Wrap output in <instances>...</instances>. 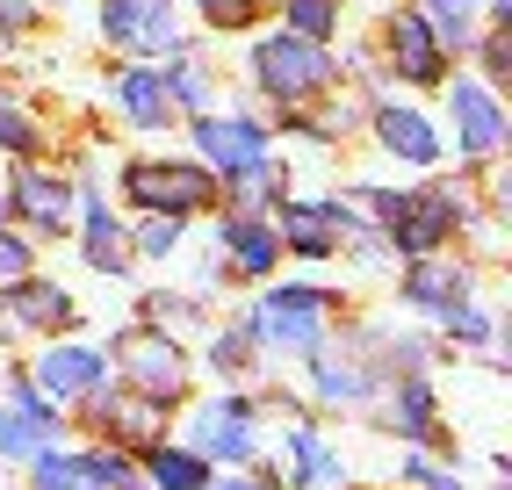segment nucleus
<instances>
[{
  "mask_svg": "<svg viewBox=\"0 0 512 490\" xmlns=\"http://www.w3.org/2000/svg\"><path fill=\"white\" fill-rule=\"evenodd\" d=\"M188 137H195V159L217 173V181L238 195V209H275L282 202V166H275V130L260 116H224V109H202V116H181Z\"/></svg>",
  "mask_w": 512,
  "mask_h": 490,
  "instance_id": "f257e3e1",
  "label": "nucleus"
},
{
  "mask_svg": "<svg viewBox=\"0 0 512 490\" xmlns=\"http://www.w3.org/2000/svg\"><path fill=\"white\" fill-rule=\"evenodd\" d=\"M354 209H368L375 231L390 238V253L419 260V253H448V238H462L476 224V209L462 202V188H347Z\"/></svg>",
  "mask_w": 512,
  "mask_h": 490,
  "instance_id": "f03ea898",
  "label": "nucleus"
},
{
  "mask_svg": "<svg viewBox=\"0 0 512 490\" xmlns=\"http://www.w3.org/2000/svg\"><path fill=\"white\" fill-rule=\"evenodd\" d=\"M246 80L260 101H275L289 116V109H311V101H325L339 87V58H332V44H311L296 29H260L246 51Z\"/></svg>",
  "mask_w": 512,
  "mask_h": 490,
  "instance_id": "7ed1b4c3",
  "label": "nucleus"
},
{
  "mask_svg": "<svg viewBox=\"0 0 512 490\" xmlns=\"http://www.w3.org/2000/svg\"><path fill=\"white\" fill-rule=\"evenodd\" d=\"M325 325H332V289H318V282H282L246 310V339L260 354H289V361L318 354Z\"/></svg>",
  "mask_w": 512,
  "mask_h": 490,
  "instance_id": "20e7f679",
  "label": "nucleus"
},
{
  "mask_svg": "<svg viewBox=\"0 0 512 490\" xmlns=\"http://www.w3.org/2000/svg\"><path fill=\"white\" fill-rule=\"evenodd\" d=\"M123 195L138 209H159V217H202V209H217L224 181L202 159H130Z\"/></svg>",
  "mask_w": 512,
  "mask_h": 490,
  "instance_id": "39448f33",
  "label": "nucleus"
},
{
  "mask_svg": "<svg viewBox=\"0 0 512 490\" xmlns=\"http://www.w3.org/2000/svg\"><path fill=\"white\" fill-rule=\"evenodd\" d=\"M94 29H101V44L123 51V58H166V51L188 44L181 0H101Z\"/></svg>",
  "mask_w": 512,
  "mask_h": 490,
  "instance_id": "423d86ee",
  "label": "nucleus"
},
{
  "mask_svg": "<svg viewBox=\"0 0 512 490\" xmlns=\"http://www.w3.org/2000/svg\"><path fill=\"white\" fill-rule=\"evenodd\" d=\"M116 375H123V390H138L152 404H181L188 397V354H181V339L166 325H130L116 339Z\"/></svg>",
  "mask_w": 512,
  "mask_h": 490,
  "instance_id": "0eeeda50",
  "label": "nucleus"
},
{
  "mask_svg": "<svg viewBox=\"0 0 512 490\" xmlns=\"http://www.w3.org/2000/svg\"><path fill=\"white\" fill-rule=\"evenodd\" d=\"M188 447L210 469H246L260 454V404L253 397H210L188 411Z\"/></svg>",
  "mask_w": 512,
  "mask_h": 490,
  "instance_id": "6e6552de",
  "label": "nucleus"
},
{
  "mask_svg": "<svg viewBox=\"0 0 512 490\" xmlns=\"http://www.w3.org/2000/svg\"><path fill=\"white\" fill-rule=\"evenodd\" d=\"M375 51H383V65L404 80V87H419V94H433L440 80L455 73V58H448V44L426 29V15L419 8H390L383 15V29H375Z\"/></svg>",
  "mask_w": 512,
  "mask_h": 490,
  "instance_id": "1a4fd4ad",
  "label": "nucleus"
},
{
  "mask_svg": "<svg viewBox=\"0 0 512 490\" xmlns=\"http://www.w3.org/2000/svg\"><path fill=\"white\" fill-rule=\"evenodd\" d=\"M80 418H87L94 440H109V447H123V454H145L152 440H166V404L123 390V382L87 390V397H80Z\"/></svg>",
  "mask_w": 512,
  "mask_h": 490,
  "instance_id": "9d476101",
  "label": "nucleus"
},
{
  "mask_svg": "<svg viewBox=\"0 0 512 490\" xmlns=\"http://www.w3.org/2000/svg\"><path fill=\"white\" fill-rule=\"evenodd\" d=\"M433 94L448 101V123H455V152L462 159H498L505 152V101H498V87H484L476 73H448Z\"/></svg>",
  "mask_w": 512,
  "mask_h": 490,
  "instance_id": "9b49d317",
  "label": "nucleus"
},
{
  "mask_svg": "<svg viewBox=\"0 0 512 490\" xmlns=\"http://www.w3.org/2000/svg\"><path fill=\"white\" fill-rule=\"evenodd\" d=\"M347 231H354V202H347V195L275 202V238H282V253H296V260H332Z\"/></svg>",
  "mask_w": 512,
  "mask_h": 490,
  "instance_id": "f8f14e48",
  "label": "nucleus"
},
{
  "mask_svg": "<svg viewBox=\"0 0 512 490\" xmlns=\"http://www.w3.org/2000/svg\"><path fill=\"white\" fill-rule=\"evenodd\" d=\"M0 325L29 332V339H58L80 325V303L58 282H44V274H15V282H0Z\"/></svg>",
  "mask_w": 512,
  "mask_h": 490,
  "instance_id": "ddd939ff",
  "label": "nucleus"
},
{
  "mask_svg": "<svg viewBox=\"0 0 512 490\" xmlns=\"http://www.w3.org/2000/svg\"><path fill=\"white\" fill-rule=\"evenodd\" d=\"M29 382L51 397V404H80L87 390H101L109 382V354L101 346H87V339H44V354H37V368H29Z\"/></svg>",
  "mask_w": 512,
  "mask_h": 490,
  "instance_id": "4468645a",
  "label": "nucleus"
},
{
  "mask_svg": "<svg viewBox=\"0 0 512 490\" xmlns=\"http://www.w3.org/2000/svg\"><path fill=\"white\" fill-rule=\"evenodd\" d=\"M0 195H8L15 224H22L29 238H65V224H73V181H65V173H44V166L22 159V173H15Z\"/></svg>",
  "mask_w": 512,
  "mask_h": 490,
  "instance_id": "2eb2a0df",
  "label": "nucleus"
},
{
  "mask_svg": "<svg viewBox=\"0 0 512 490\" xmlns=\"http://www.w3.org/2000/svg\"><path fill=\"white\" fill-rule=\"evenodd\" d=\"M217 274H246V282H267L282 267V238H275V217H253V209H231L217 224Z\"/></svg>",
  "mask_w": 512,
  "mask_h": 490,
  "instance_id": "dca6fc26",
  "label": "nucleus"
},
{
  "mask_svg": "<svg viewBox=\"0 0 512 490\" xmlns=\"http://www.w3.org/2000/svg\"><path fill=\"white\" fill-rule=\"evenodd\" d=\"M368 130H375V145H383L397 166H440V123L426 109H412V101H375L368 109Z\"/></svg>",
  "mask_w": 512,
  "mask_h": 490,
  "instance_id": "f3484780",
  "label": "nucleus"
},
{
  "mask_svg": "<svg viewBox=\"0 0 512 490\" xmlns=\"http://www.w3.org/2000/svg\"><path fill=\"white\" fill-rule=\"evenodd\" d=\"M73 209H80V260L94 274H123L130 267V224L109 209V195L73 181Z\"/></svg>",
  "mask_w": 512,
  "mask_h": 490,
  "instance_id": "a211bd4d",
  "label": "nucleus"
},
{
  "mask_svg": "<svg viewBox=\"0 0 512 490\" xmlns=\"http://www.w3.org/2000/svg\"><path fill=\"white\" fill-rule=\"evenodd\" d=\"M109 101H116V116L130 130H174L181 123L174 94H166V80H159V65H123V73L109 80Z\"/></svg>",
  "mask_w": 512,
  "mask_h": 490,
  "instance_id": "6ab92c4d",
  "label": "nucleus"
},
{
  "mask_svg": "<svg viewBox=\"0 0 512 490\" xmlns=\"http://www.w3.org/2000/svg\"><path fill=\"white\" fill-rule=\"evenodd\" d=\"M383 426H390L404 447H440V440H448V426H440V404H433V382H426V375H397V382H390Z\"/></svg>",
  "mask_w": 512,
  "mask_h": 490,
  "instance_id": "aec40b11",
  "label": "nucleus"
},
{
  "mask_svg": "<svg viewBox=\"0 0 512 490\" xmlns=\"http://www.w3.org/2000/svg\"><path fill=\"white\" fill-rule=\"evenodd\" d=\"M412 310H426V318H440V310H455L462 296H476V274L455 267L448 253H419L412 267H404V289H397Z\"/></svg>",
  "mask_w": 512,
  "mask_h": 490,
  "instance_id": "412c9836",
  "label": "nucleus"
},
{
  "mask_svg": "<svg viewBox=\"0 0 512 490\" xmlns=\"http://www.w3.org/2000/svg\"><path fill=\"white\" fill-rule=\"evenodd\" d=\"M303 361H311V397L318 404H368L375 390H383V382H375L368 375V361L361 354H347V346H318V354H303Z\"/></svg>",
  "mask_w": 512,
  "mask_h": 490,
  "instance_id": "4be33fe9",
  "label": "nucleus"
},
{
  "mask_svg": "<svg viewBox=\"0 0 512 490\" xmlns=\"http://www.w3.org/2000/svg\"><path fill=\"white\" fill-rule=\"evenodd\" d=\"M282 454H289V476H296L303 490H332L339 476H347V469H339V447H332L318 426H303V418L282 433Z\"/></svg>",
  "mask_w": 512,
  "mask_h": 490,
  "instance_id": "5701e85b",
  "label": "nucleus"
},
{
  "mask_svg": "<svg viewBox=\"0 0 512 490\" xmlns=\"http://www.w3.org/2000/svg\"><path fill=\"white\" fill-rule=\"evenodd\" d=\"M412 8L426 15L433 37L448 44V58H469V44L484 37V0H412Z\"/></svg>",
  "mask_w": 512,
  "mask_h": 490,
  "instance_id": "b1692460",
  "label": "nucleus"
},
{
  "mask_svg": "<svg viewBox=\"0 0 512 490\" xmlns=\"http://www.w3.org/2000/svg\"><path fill=\"white\" fill-rule=\"evenodd\" d=\"M159 80H166V94H174V109H181V116L217 109V73H210V65H202L195 51H166Z\"/></svg>",
  "mask_w": 512,
  "mask_h": 490,
  "instance_id": "393cba45",
  "label": "nucleus"
},
{
  "mask_svg": "<svg viewBox=\"0 0 512 490\" xmlns=\"http://www.w3.org/2000/svg\"><path fill=\"white\" fill-rule=\"evenodd\" d=\"M58 440V411H22V404H0V462H29L37 447Z\"/></svg>",
  "mask_w": 512,
  "mask_h": 490,
  "instance_id": "a878e982",
  "label": "nucleus"
},
{
  "mask_svg": "<svg viewBox=\"0 0 512 490\" xmlns=\"http://www.w3.org/2000/svg\"><path fill=\"white\" fill-rule=\"evenodd\" d=\"M145 483H152V490H202V483H210V462H202L195 447L152 440V447H145Z\"/></svg>",
  "mask_w": 512,
  "mask_h": 490,
  "instance_id": "bb28decb",
  "label": "nucleus"
},
{
  "mask_svg": "<svg viewBox=\"0 0 512 490\" xmlns=\"http://www.w3.org/2000/svg\"><path fill=\"white\" fill-rule=\"evenodd\" d=\"M29 490H101V476L87 469V454H58V440H51L29 454Z\"/></svg>",
  "mask_w": 512,
  "mask_h": 490,
  "instance_id": "cd10ccee",
  "label": "nucleus"
},
{
  "mask_svg": "<svg viewBox=\"0 0 512 490\" xmlns=\"http://www.w3.org/2000/svg\"><path fill=\"white\" fill-rule=\"evenodd\" d=\"M282 29H296L311 44H332L347 29V0H282Z\"/></svg>",
  "mask_w": 512,
  "mask_h": 490,
  "instance_id": "c85d7f7f",
  "label": "nucleus"
},
{
  "mask_svg": "<svg viewBox=\"0 0 512 490\" xmlns=\"http://www.w3.org/2000/svg\"><path fill=\"white\" fill-rule=\"evenodd\" d=\"M181 8H188L202 29H224V37H238V29H260V22H267V0H181Z\"/></svg>",
  "mask_w": 512,
  "mask_h": 490,
  "instance_id": "c756f323",
  "label": "nucleus"
},
{
  "mask_svg": "<svg viewBox=\"0 0 512 490\" xmlns=\"http://www.w3.org/2000/svg\"><path fill=\"white\" fill-rule=\"evenodd\" d=\"M210 368H217L224 382H238V375L260 368V346L246 339V325H217V332H210Z\"/></svg>",
  "mask_w": 512,
  "mask_h": 490,
  "instance_id": "7c9ffc66",
  "label": "nucleus"
},
{
  "mask_svg": "<svg viewBox=\"0 0 512 490\" xmlns=\"http://www.w3.org/2000/svg\"><path fill=\"white\" fill-rule=\"evenodd\" d=\"M181 231H188V217H159V209H145V224L130 231V260H174Z\"/></svg>",
  "mask_w": 512,
  "mask_h": 490,
  "instance_id": "2f4dec72",
  "label": "nucleus"
},
{
  "mask_svg": "<svg viewBox=\"0 0 512 490\" xmlns=\"http://www.w3.org/2000/svg\"><path fill=\"white\" fill-rule=\"evenodd\" d=\"M0 152L8 159H37L44 152V123L29 116L22 101H8V94H0Z\"/></svg>",
  "mask_w": 512,
  "mask_h": 490,
  "instance_id": "473e14b6",
  "label": "nucleus"
},
{
  "mask_svg": "<svg viewBox=\"0 0 512 490\" xmlns=\"http://www.w3.org/2000/svg\"><path fill=\"white\" fill-rule=\"evenodd\" d=\"M440 325H448V339H462V346H491L498 339V318L476 296H462L455 310H440Z\"/></svg>",
  "mask_w": 512,
  "mask_h": 490,
  "instance_id": "72a5a7b5",
  "label": "nucleus"
},
{
  "mask_svg": "<svg viewBox=\"0 0 512 490\" xmlns=\"http://www.w3.org/2000/svg\"><path fill=\"white\" fill-rule=\"evenodd\" d=\"M397 469H404V483H419V490H476V483H469L462 469H433L426 454H404Z\"/></svg>",
  "mask_w": 512,
  "mask_h": 490,
  "instance_id": "f704fd0d",
  "label": "nucleus"
},
{
  "mask_svg": "<svg viewBox=\"0 0 512 490\" xmlns=\"http://www.w3.org/2000/svg\"><path fill=\"white\" fill-rule=\"evenodd\" d=\"M37 22H44L37 0H0V37H29Z\"/></svg>",
  "mask_w": 512,
  "mask_h": 490,
  "instance_id": "c9c22d12",
  "label": "nucleus"
},
{
  "mask_svg": "<svg viewBox=\"0 0 512 490\" xmlns=\"http://www.w3.org/2000/svg\"><path fill=\"white\" fill-rule=\"evenodd\" d=\"M15 274H29V238L0 231V282H15Z\"/></svg>",
  "mask_w": 512,
  "mask_h": 490,
  "instance_id": "e433bc0d",
  "label": "nucleus"
},
{
  "mask_svg": "<svg viewBox=\"0 0 512 490\" xmlns=\"http://www.w3.org/2000/svg\"><path fill=\"white\" fill-rule=\"evenodd\" d=\"M202 490H275V476H217V469H210V483H202Z\"/></svg>",
  "mask_w": 512,
  "mask_h": 490,
  "instance_id": "4c0bfd02",
  "label": "nucleus"
},
{
  "mask_svg": "<svg viewBox=\"0 0 512 490\" xmlns=\"http://www.w3.org/2000/svg\"><path fill=\"white\" fill-rule=\"evenodd\" d=\"M0 217H8V195H0Z\"/></svg>",
  "mask_w": 512,
  "mask_h": 490,
  "instance_id": "58836bf2",
  "label": "nucleus"
}]
</instances>
